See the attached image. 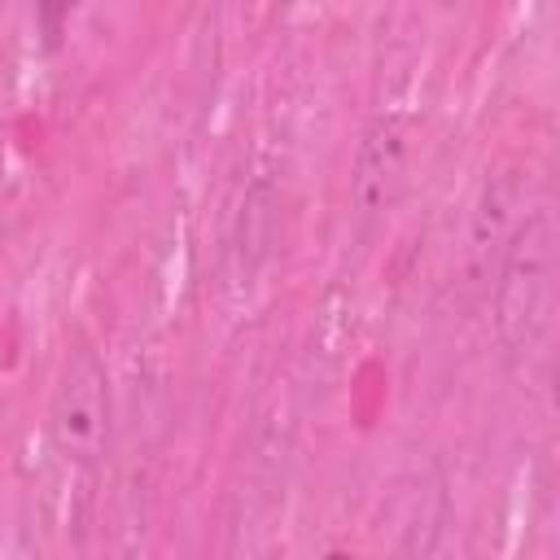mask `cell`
<instances>
[{"label": "cell", "mask_w": 560, "mask_h": 560, "mask_svg": "<svg viewBox=\"0 0 560 560\" xmlns=\"http://www.w3.org/2000/svg\"><path fill=\"white\" fill-rule=\"evenodd\" d=\"M556 276H560V236L547 206L529 210L494 271V337L516 368H529L547 354L556 328Z\"/></svg>", "instance_id": "6da1fadb"}, {"label": "cell", "mask_w": 560, "mask_h": 560, "mask_svg": "<svg viewBox=\"0 0 560 560\" xmlns=\"http://www.w3.org/2000/svg\"><path fill=\"white\" fill-rule=\"evenodd\" d=\"M48 438L52 451L79 472H96L109 451V372L88 337H74L61 359L48 398Z\"/></svg>", "instance_id": "7a4b0ae2"}, {"label": "cell", "mask_w": 560, "mask_h": 560, "mask_svg": "<svg viewBox=\"0 0 560 560\" xmlns=\"http://www.w3.org/2000/svg\"><path fill=\"white\" fill-rule=\"evenodd\" d=\"M529 188H534V175H529V162L525 158H499L472 201H468V219H464V258H459V271H464V284L472 298L490 293L494 289V271L512 245V236L521 232V223L529 219Z\"/></svg>", "instance_id": "3957f363"}, {"label": "cell", "mask_w": 560, "mask_h": 560, "mask_svg": "<svg viewBox=\"0 0 560 560\" xmlns=\"http://www.w3.org/2000/svg\"><path fill=\"white\" fill-rule=\"evenodd\" d=\"M411 140H416V118L407 109H385L368 122L350 166V214L359 236L372 232V223L398 201L411 162Z\"/></svg>", "instance_id": "277c9868"}, {"label": "cell", "mask_w": 560, "mask_h": 560, "mask_svg": "<svg viewBox=\"0 0 560 560\" xmlns=\"http://www.w3.org/2000/svg\"><path fill=\"white\" fill-rule=\"evenodd\" d=\"M280 232H284L280 179L271 171H258L245 184V197H241V210L232 223V276H236V284L249 289L267 271V262L276 258Z\"/></svg>", "instance_id": "5b68a950"}, {"label": "cell", "mask_w": 560, "mask_h": 560, "mask_svg": "<svg viewBox=\"0 0 560 560\" xmlns=\"http://www.w3.org/2000/svg\"><path fill=\"white\" fill-rule=\"evenodd\" d=\"M446 516H451V499H446L442 477H433L429 494L420 499V508H416V516H411V525H407V534L398 542V560H429L438 538H442Z\"/></svg>", "instance_id": "8992f818"}, {"label": "cell", "mask_w": 560, "mask_h": 560, "mask_svg": "<svg viewBox=\"0 0 560 560\" xmlns=\"http://www.w3.org/2000/svg\"><path fill=\"white\" fill-rule=\"evenodd\" d=\"M328 560H346V556H328Z\"/></svg>", "instance_id": "52a82bcc"}]
</instances>
